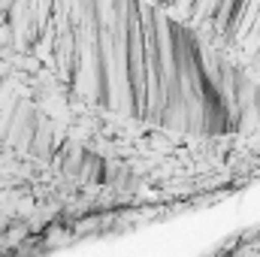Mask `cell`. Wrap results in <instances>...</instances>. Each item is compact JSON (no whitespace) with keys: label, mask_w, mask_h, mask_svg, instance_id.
<instances>
[{"label":"cell","mask_w":260,"mask_h":257,"mask_svg":"<svg viewBox=\"0 0 260 257\" xmlns=\"http://www.w3.org/2000/svg\"><path fill=\"white\" fill-rule=\"evenodd\" d=\"M55 64L76 94L145 124L194 133L239 127L251 79L194 27L154 6H61Z\"/></svg>","instance_id":"6da1fadb"}]
</instances>
